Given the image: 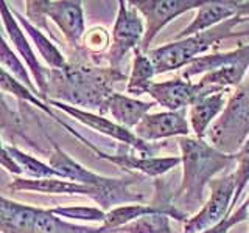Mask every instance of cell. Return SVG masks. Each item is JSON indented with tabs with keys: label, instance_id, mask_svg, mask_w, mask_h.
Returning <instances> with one entry per match:
<instances>
[{
	"label": "cell",
	"instance_id": "cell-1",
	"mask_svg": "<svg viewBox=\"0 0 249 233\" xmlns=\"http://www.w3.org/2000/svg\"><path fill=\"white\" fill-rule=\"evenodd\" d=\"M126 80V75L112 67H95L83 62H67L61 70L49 68V85L45 101L54 100L75 106L97 111L98 115L106 114V106L112 97V85L117 81Z\"/></svg>",
	"mask_w": 249,
	"mask_h": 233
},
{
	"label": "cell",
	"instance_id": "cell-2",
	"mask_svg": "<svg viewBox=\"0 0 249 233\" xmlns=\"http://www.w3.org/2000/svg\"><path fill=\"white\" fill-rule=\"evenodd\" d=\"M182 163V181L178 188L176 208L189 217L204 200L206 186L226 168H235V155H228L196 137H179Z\"/></svg>",
	"mask_w": 249,
	"mask_h": 233
},
{
	"label": "cell",
	"instance_id": "cell-3",
	"mask_svg": "<svg viewBox=\"0 0 249 233\" xmlns=\"http://www.w3.org/2000/svg\"><path fill=\"white\" fill-rule=\"evenodd\" d=\"M52 146L53 151L49 155V165L66 181L92 186L95 190L93 200L101 210H112L114 205L122 204H140L145 199V194L132 190V185L136 183L134 179H112L95 174L73 160L54 142H52Z\"/></svg>",
	"mask_w": 249,
	"mask_h": 233
},
{
	"label": "cell",
	"instance_id": "cell-4",
	"mask_svg": "<svg viewBox=\"0 0 249 233\" xmlns=\"http://www.w3.org/2000/svg\"><path fill=\"white\" fill-rule=\"evenodd\" d=\"M241 22H243V19L235 16V17L224 20L220 25L207 31H202V33L193 34L185 39H179V41L165 44L162 47H158V49L148 50L146 54L156 68V75L187 67L190 62L198 59L199 54L212 49L215 44L221 42L226 37L235 36L233 28Z\"/></svg>",
	"mask_w": 249,
	"mask_h": 233
},
{
	"label": "cell",
	"instance_id": "cell-5",
	"mask_svg": "<svg viewBox=\"0 0 249 233\" xmlns=\"http://www.w3.org/2000/svg\"><path fill=\"white\" fill-rule=\"evenodd\" d=\"M249 137V75L231 92L224 111L210 124L206 142L216 151L235 155Z\"/></svg>",
	"mask_w": 249,
	"mask_h": 233
},
{
	"label": "cell",
	"instance_id": "cell-6",
	"mask_svg": "<svg viewBox=\"0 0 249 233\" xmlns=\"http://www.w3.org/2000/svg\"><path fill=\"white\" fill-rule=\"evenodd\" d=\"M249 72V44L226 53H215L207 56H199L182 68L181 78L190 81L193 76L201 75L198 81L207 87L229 89L232 85H240Z\"/></svg>",
	"mask_w": 249,
	"mask_h": 233
},
{
	"label": "cell",
	"instance_id": "cell-7",
	"mask_svg": "<svg viewBox=\"0 0 249 233\" xmlns=\"http://www.w3.org/2000/svg\"><path fill=\"white\" fill-rule=\"evenodd\" d=\"M27 19L35 27L47 30L45 17H49L58 25L62 34L67 39L70 47L80 50L81 39L86 34L83 2H70V0H33L27 2Z\"/></svg>",
	"mask_w": 249,
	"mask_h": 233
},
{
	"label": "cell",
	"instance_id": "cell-8",
	"mask_svg": "<svg viewBox=\"0 0 249 233\" xmlns=\"http://www.w3.org/2000/svg\"><path fill=\"white\" fill-rule=\"evenodd\" d=\"M210 196L196 215L184 222L182 233H202L220 224L229 216V210L235 194V176L233 173L213 179L209 183Z\"/></svg>",
	"mask_w": 249,
	"mask_h": 233
},
{
	"label": "cell",
	"instance_id": "cell-9",
	"mask_svg": "<svg viewBox=\"0 0 249 233\" xmlns=\"http://www.w3.org/2000/svg\"><path fill=\"white\" fill-rule=\"evenodd\" d=\"M206 2L207 0H129V5L134 6L146 22L140 50L146 53L163 27L187 11L195 8L199 10Z\"/></svg>",
	"mask_w": 249,
	"mask_h": 233
},
{
	"label": "cell",
	"instance_id": "cell-10",
	"mask_svg": "<svg viewBox=\"0 0 249 233\" xmlns=\"http://www.w3.org/2000/svg\"><path fill=\"white\" fill-rule=\"evenodd\" d=\"M143 34V19L139 16V11L131 6L129 2L119 0V13L112 28V42L106 56L112 68L119 70V66L126 58V54L131 50L134 51L140 49Z\"/></svg>",
	"mask_w": 249,
	"mask_h": 233
},
{
	"label": "cell",
	"instance_id": "cell-11",
	"mask_svg": "<svg viewBox=\"0 0 249 233\" xmlns=\"http://www.w3.org/2000/svg\"><path fill=\"white\" fill-rule=\"evenodd\" d=\"M45 103L49 106L56 107L58 111H62L64 114L73 116L75 120L83 123L84 126L97 131V132H100V134H105L107 137H111V138L117 140V142H120L122 145L131 146L132 150L140 154V157H153L154 152H156L154 146L148 145L146 142H143V140H140L131 129L120 126V124H117L115 121L106 118L105 115L93 114L90 111L78 109L75 106H70V104L61 103V101H54V100H49V101H45Z\"/></svg>",
	"mask_w": 249,
	"mask_h": 233
},
{
	"label": "cell",
	"instance_id": "cell-12",
	"mask_svg": "<svg viewBox=\"0 0 249 233\" xmlns=\"http://www.w3.org/2000/svg\"><path fill=\"white\" fill-rule=\"evenodd\" d=\"M218 89L220 87H207L201 83H190L178 78V80L153 83L148 89V95L156 104L165 107L167 111L179 112L184 111L187 106H192L199 97Z\"/></svg>",
	"mask_w": 249,
	"mask_h": 233
},
{
	"label": "cell",
	"instance_id": "cell-13",
	"mask_svg": "<svg viewBox=\"0 0 249 233\" xmlns=\"http://www.w3.org/2000/svg\"><path fill=\"white\" fill-rule=\"evenodd\" d=\"M0 17H2L8 36L13 41V45L16 47V50L22 56V59L25 61L27 67L30 68L31 75L35 78L36 87L39 90V98L44 101L47 95V85H49V81H47V78H49V68L42 67L41 62L37 61V56L35 54L33 49H31L28 39L25 37V33H23L20 23L16 19L14 13L8 8L6 2H0Z\"/></svg>",
	"mask_w": 249,
	"mask_h": 233
},
{
	"label": "cell",
	"instance_id": "cell-14",
	"mask_svg": "<svg viewBox=\"0 0 249 233\" xmlns=\"http://www.w3.org/2000/svg\"><path fill=\"white\" fill-rule=\"evenodd\" d=\"M189 132L190 124L185 118V109L179 112L146 114L134 128V134L143 142H156L170 137H189Z\"/></svg>",
	"mask_w": 249,
	"mask_h": 233
},
{
	"label": "cell",
	"instance_id": "cell-15",
	"mask_svg": "<svg viewBox=\"0 0 249 233\" xmlns=\"http://www.w3.org/2000/svg\"><path fill=\"white\" fill-rule=\"evenodd\" d=\"M129 150H132L131 146L120 143L119 150H117L114 155L106 154L101 150L97 154L100 159H105L123 169H136L150 177L167 174L168 171L176 168L181 163V157H178V155H167V157H137Z\"/></svg>",
	"mask_w": 249,
	"mask_h": 233
},
{
	"label": "cell",
	"instance_id": "cell-16",
	"mask_svg": "<svg viewBox=\"0 0 249 233\" xmlns=\"http://www.w3.org/2000/svg\"><path fill=\"white\" fill-rule=\"evenodd\" d=\"M228 93H231L229 89H218L209 92L206 95L199 97L190 106V128L196 138H206V132L210 128V124L224 111L226 103H228Z\"/></svg>",
	"mask_w": 249,
	"mask_h": 233
},
{
	"label": "cell",
	"instance_id": "cell-17",
	"mask_svg": "<svg viewBox=\"0 0 249 233\" xmlns=\"http://www.w3.org/2000/svg\"><path fill=\"white\" fill-rule=\"evenodd\" d=\"M235 16H237V2H232V0H216V2L215 0H207L198 10L195 19L181 33L176 34L175 39L179 41V39H185L193 34L202 33V31H207L210 28L220 25L224 20L235 17Z\"/></svg>",
	"mask_w": 249,
	"mask_h": 233
},
{
	"label": "cell",
	"instance_id": "cell-18",
	"mask_svg": "<svg viewBox=\"0 0 249 233\" xmlns=\"http://www.w3.org/2000/svg\"><path fill=\"white\" fill-rule=\"evenodd\" d=\"M8 190L11 191H35V193H44V194H83L93 199L95 190L92 186L76 183L66 179H14L8 185Z\"/></svg>",
	"mask_w": 249,
	"mask_h": 233
},
{
	"label": "cell",
	"instance_id": "cell-19",
	"mask_svg": "<svg viewBox=\"0 0 249 233\" xmlns=\"http://www.w3.org/2000/svg\"><path fill=\"white\" fill-rule=\"evenodd\" d=\"M39 207L0 196V233H33Z\"/></svg>",
	"mask_w": 249,
	"mask_h": 233
},
{
	"label": "cell",
	"instance_id": "cell-20",
	"mask_svg": "<svg viewBox=\"0 0 249 233\" xmlns=\"http://www.w3.org/2000/svg\"><path fill=\"white\" fill-rule=\"evenodd\" d=\"M154 106V101H142L115 92L107 101L106 112L112 115L117 124L126 129H134Z\"/></svg>",
	"mask_w": 249,
	"mask_h": 233
},
{
	"label": "cell",
	"instance_id": "cell-21",
	"mask_svg": "<svg viewBox=\"0 0 249 233\" xmlns=\"http://www.w3.org/2000/svg\"><path fill=\"white\" fill-rule=\"evenodd\" d=\"M16 19H18V22L20 23L22 30L27 31V34L31 37V41L35 42L37 51L41 53V56L45 59V62L52 67V70H61L67 66V61L64 58V54H62L58 47L54 45L49 37H47L41 30H39L37 27H35L33 23H31L28 19H25V16H22L19 13L13 11Z\"/></svg>",
	"mask_w": 249,
	"mask_h": 233
},
{
	"label": "cell",
	"instance_id": "cell-22",
	"mask_svg": "<svg viewBox=\"0 0 249 233\" xmlns=\"http://www.w3.org/2000/svg\"><path fill=\"white\" fill-rule=\"evenodd\" d=\"M156 76V68L148 54L140 49L134 50V59H132V70L128 80L126 90L134 97H140L148 93L150 85L154 83L153 78Z\"/></svg>",
	"mask_w": 249,
	"mask_h": 233
},
{
	"label": "cell",
	"instance_id": "cell-23",
	"mask_svg": "<svg viewBox=\"0 0 249 233\" xmlns=\"http://www.w3.org/2000/svg\"><path fill=\"white\" fill-rule=\"evenodd\" d=\"M0 90L10 93V95L16 97L20 101H25V103L36 106L37 109H41V111L45 112L47 115H50L52 118L59 124L61 118L58 115H54V112L52 111V107L47 103H44L42 100H39L35 93L27 87V85H23L22 83H19L10 72H6L2 66H0Z\"/></svg>",
	"mask_w": 249,
	"mask_h": 233
},
{
	"label": "cell",
	"instance_id": "cell-24",
	"mask_svg": "<svg viewBox=\"0 0 249 233\" xmlns=\"http://www.w3.org/2000/svg\"><path fill=\"white\" fill-rule=\"evenodd\" d=\"M8 154L11 155V159L18 163V166L22 169V174L28 176V179H49V177H56L62 179L58 171H54L49 163H44L37 160L33 155L23 152L22 150L16 146H5Z\"/></svg>",
	"mask_w": 249,
	"mask_h": 233
},
{
	"label": "cell",
	"instance_id": "cell-25",
	"mask_svg": "<svg viewBox=\"0 0 249 233\" xmlns=\"http://www.w3.org/2000/svg\"><path fill=\"white\" fill-rule=\"evenodd\" d=\"M0 66H2L6 72H10L19 83L27 85V87L39 98V90L36 87V84H33L28 72L25 70V66L22 64V61L18 58V54L10 49V45L6 44L2 33H0Z\"/></svg>",
	"mask_w": 249,
	"mask_h": 233
},
{
	"label": "cell",
	"instance_id": "cell-26",
	"mask_svg": "<svg viewBox=\"0 0 249 233\" xmlns=\"http://www.w3.org/2000/svg\"><path fill=\"white\" fill-rule=\"evenodd\" d=\"M114 233H175L170 225V216L163 213L145 215L137 217L123 227L117 229Z\"/></svg>",
	"mask_w": 249,
	"mask_h": 233
},
{
	"label": "cell",
	"instance_id": "cell-27",
	"mask_svg": "<svg viewBox=\"0 0 249 233\" xmlns=\"http://www.w3.org/2000/svg\"><path fill=\"white\" fill-rule=\"evenodd\" d=\"M235 160H237V166H235V171H233V176H235V194H233L229 216L238 205L241 194H243V191L246 190V186L249 183V137L245 142V145L241 146V150L235 154Z\"/></svg>",
	"mask_w": 249,
	"mask_h": 233
},
{
	"label": "cell",
	"instance_id": "cell-28",
	"mask_svg": "<svg viewBox=\"0 0 249 233\" xmlns=\"http://www.w3.org/2000/svg\"><path fill=\"white\" fill-rule=\"evenodd\" d=\"M52 213L59 217L76 221H90V222H103L106 213L97 207H84V205H70V207H54L50 208Z\"/></svg>",
	"mask_w": 249,
	"mask_h": 233
},
{
	"label": "cell",
	"instance_id": "cell-29",
	"mask_svg": "<svg viewBox=\"0 0 249 233\" xmlns=\"http://www.w3.org/2000/svg\"><path fill=\"white\" fill-rule=\"evenodd\" d=\"M83 44L84 50H88L90 54H98L107 49V45L111 44V37H109V33L105 28L93 27L84 34Z\"/></svg>",
	"mask_w": 249,
	"mask_h": 233
},
{
	"label": "cell",
	"instance_id": "cell-30",
	"mask_svg": "<svg viewBox=\"0 0 249 233\" xmlns=\"http://www.w3.org/2000/svg\"><path fill=\"white\" fill-rule=\"evenodd\" d=\"M248 217H249V215H248V204L245 202V204L240 205V208L235 210V213H233V215L224 217V219L220 224H216L215 227L209 229V230H204L202 233H228L229 229H232L233 225H237L240 222H245Z\"/></svg>",
	"mask_w": 249,
	"mask_h": 233
},
{
	"label": "cell",
	"instance_id": "cell-31",
	"mask_svg": "<svg viewBox=\"0 0 249 233\" xmlns=\"http://www.w3.org/2000/svg\"><path fill=\"white\" fill-rule=\"evenodd\" d=\"M20 118L13 112L11 107H8L3 95L0 93V126L8 129H18Z\"/></svg>",
	"mask_w": 249,
	"mask_h": 233
},
{
	"label": "cell",
	"instance_id": "cell-32",
	"mask_svg": "<svg viewBox=\"0 0 249 233\" xmlns=\"http://www.w3.org/2000/svg\"><path fill=\"white\" fill-rule=\"evenodd\" d=\"M0 165H2L6 171H10L11 174H16V176L22 174V169L18 166V163L11 159V155L8 154L6 148L5 150H0Z\"/></svg>",
	"mask_w": 249,
	"mask_h": 233
},
{
	"label": "cell",
	"instance_id": "cell-33",
	"mask_svg": "<svg viewBox=\"0 0 249 233\" xmlns=\"http://www.w3.org/2000/svg\"><path fill=\"white\" fill-rule=\"evenodd\" d=\"M237 16L245 20H249V0L246 2H237Z\"/></svg>",
	"mask_w": 249,
	"mask_h": 233
},
{
	"label": "cell",
	"instance_id": "cell-34",
	"mask_svg": "<svg viewBox=\"0 0 249 233\" xmlns=\"http://www.w3.org/2000/svg\"><path fill=\"white\" fill-rule=\"evenodd\" d=\"M0 150H5V145L2 143V140H0Z\"/></svg>",
	"mask_w": 249,
	"mask_h": 233
},
{
	"label": "cell",
	"instance_id": "cell-35",
	"mask_svg": "<svg viewBox=\"0 0 249 233\" xmlns=\"http://www.w3.org/2000/svg\"><path fill=\"white\" fill-rule=\"evenodd\" d=\"M246 204H248V215H249V198H248V200H246ZM248 221H249V217H248Z\"/></svg>",
	"mask_w": 249,
	"mask_h": 233
},
{
	"label": "cell",
	"instance_id": "cell-36",
	"mask_svg": "<svg viewBox=\"0 0 249 233\" xmlns=\"http://www.w3.org/2000/svg\"><path fill=\"white\" fill-rule=\"evenodd\" d=\"M248 75H249V73H248Z\"/></svg>",
	"mask_w": 249,
	"mask_h": 233
}]
</instances>
